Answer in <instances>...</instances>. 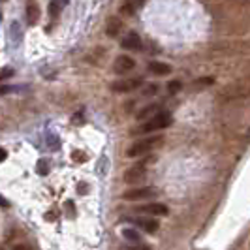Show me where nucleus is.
<instances>
[{
	"label": "nucleus",
	"instance_id": "1",
	"mask_svg": "<svg viewBox=\"0 0 250 250\" xmlns=\"http://www.w3.org/2000/svg\"><path fill=\"white\" fill-rule=\"evenodd\" d=\"M171 125V115L167 111H158L154 117H150L149 121H145L139 126L134 134H152V132H160L164 128Z\"/></svg>",
	"mask_w": 250,
	"mask_h": 250
},
{
	"label": "nucleus",
	"instance_id": "2",
	"mask_svg": "<svg viewBox=\"0 0 250 250\" xmlns=\"http://www.w3.org/2000/svg\"><path fill=\"white\" fill-rule=\"evenodd\" d=\"M164 143V138L162 136H152V138H145V139H139L136 141L130 149L126 150V156H130V158H138V156H145V154H149L152 149H156V147H160Z\"/></svg>",
	"mask_w": 250,
	"mask_h": 250
},
{
	"label": "nucleus",
	"instance_id": "3",
	"mask_svg": "<svg viewBox=\"0 0 250 250\" xmlns=\"http://www.w3.org/2000/svg\"><path fill=\"white\" fill-rule=\"evenodd\" d=\"M147 164L149 160H143V162L136 164L134 167H130L128 171L125 173V181L128 185H136V183H141L145 175H147Z\"/></svg>",
	"mask_w": 250,
	"mask_h": 250
},
{
	"label": "nucleus",
	"instance_id": "4",
	"mask_svg": "<svg viewBox=\"0 0 250 250\" xmlns=\"http://www.w3.org/2000/svg\"><path fill=\"white\" fill-rule=\"evenodd\" d=\"M143 85V79L141 77H132V79H119L111 83L113 92H119V94H125V92H132Z\"/></svg>",
	"mask_w": 250,
	"mask_h": 250
},
{
	"label": "nucleus",
	"instance_id": "5",
	"mask_svg": "<svg viewBox=\"0 0 250 250\" xmlns=\"http://www.w3.org/2000/svg\"><path fill=\"white\" fill-rule=\"evenodd\" d=\"M156 196V188H150V187H143V188H132L123 194L125 200L130 201H139V200H150Z\"/></svg>",
	"mask_w": 250,
	"mask_h": 250
},
{
	"label": "nucleus",
	"instance_id": "6",
	"mask_svg": "<svg viewBox=\"0 0 250 250\" xmlns=\"http://www.w3.org/2000/svg\"><path fill=\"white\" fill-rule=\"evenodd\" d=\"M136 68V61L132 59V57H128V55H121V57H117L115 59V62H113V72L115 74H128V72H132Z\"/></svg>",
	"mask_w": 250,
	"mask_h": 250
},
{
	"label": "nucleus",
	"instance_id": "7",
	"mask_svg": "<svg viewBox=\"0 0 250 250\" xmlns=\"http://www.w3.org/2000/svg\"><path fill=\"white\" fill-rule=\"evenodd\" d=\"M138 211L145 214H152V216H166L167 214V207L164 203H147V205L138 207Z\"/></svg>",
	"mask_w": 250,
	"mask_h": 250
},
{
	"label": "nucleus",
	"instance_id": "8",
	"mask_svg": "<svg viewBox=\"0 0 250 250\" xmlns=\"http://www.w3.org/2000/svg\"><path fill=\"white\" fill-rule=\"evenodd\" d=\"M121 45L128 51H139L141 49V38H139V34H136V32H128V34L123 38Z\"/></svg>",
	"mask_w": 250,
	"mask_h": 250
},
{
	"label": "nucleus",
	"instance_id": "9",
	"mask_svg": "<svg viewBox=\"0 0 250 250\" xmlns=\"http://www.w3.org/2000/svg\"><path fill=\"white\" fill-rule=\"evenodd\" d=\"M132 222L138 228H141L143 231H147V233H154L158 229V222L154 218H132Z\"/></svg>",
	"mask_w": 250,
	"mask_h": 250
},
{
	"label": "nucleus",
	"instance_id": "10",
	"mask_svg": "<svg viewBox=\"0 0 250 250\" xmlns=\"http://www.w3.org/2000/svg\"><path fill=\"white\" fill-rule=\"evenodd\" d=\"M26 19H28V25H36L38 19H40V8H38L36 0H28L26 2Z\"/></svg>",
	"mask_w": 250,
	"mask_h": 250
},
{
	"label": "nucleus",
	"instance_id": "11",
	"mask_svg": "<svg viewBox=\"0 0 250 250\" xmlns=\"http://www.w3.org/2000/svg\"><path fill=\"white\" fill-rule=\"evenodd\" d=\"M121 28H123V21L119 17H111L107 21V25H105V32H107L109 38H117L121 34Z\"/></svg>",
	"mask_w": 250,
	"mask_h": 250
},
{
	"label": "nucleus",
	"instance_id": "12",
	"mask_svg": "<svg viewBox=\"0 0 250 250\" xmlns=\"http://www.w3.org/2000/svg\"><path fill=\"white\" fill-rule=\"evenodd\" d=\"M145 4V0H125L123 2V8H121V12L126 13V15H134V13L141 10V6Z\"/></svg>",
	"mask_w": 250,
	"mask_h": 250
},
{
	"label": "nucleus",
	"instance_id": "13",
	"mask_svg": "<svg viewBox=\"0 0 250 250\" xmlns=\"http://www.w3.org/2000/svg\"><path fill=\"white\" fill-rule=\"evenodd\" d=\"M149 72L154 75H169L171 66L166 62H149Z\"/></svg>",
	"mask_w": 250,
	"mask_h": 250
},
{
	"label": "nucleus",
	"instance_id": "14",
	"mask_svg": "<svg viewBox=\"0 0 250 250\" xmlns=\"http://www.w3.org/2000/svg\"><path fill=\"white\" fill-rule=\"evenodd\" d=\"M158 109H160V105H147L143 111L138 113V119H139V121H141V119H147L149 115H152V117H154V115L158 113Z\"/></svg>",
	"mask_w": 250,
	"mask_h": 250
},
{
	"label": "nucleus",
	"instance_id": "15",
	"mask_svg": "<svg viewBox=\"0 0 250 250\" xmlns=\"http://www.w3.org/2000/svg\"><path fill=\"white\" fill-rule=\"evenodd\" d=\"M61 12V0H51L49 2V15L51 17H57Z\"/></svg>",
	"mask_w": 250,
	"mask_h": 250
},
{
	"label": "nucleus",
	"instance_id": "16",
	"mask_svg": "<svg viewBox=\"0 0 250 250\" xmlns=\"http://www.w3.org/2000/svg\"><path fill=\"white\" fill-rule=\"evenodd\" d=\"M47 171H49V164L45 162V160H40L38 162V173L40 175H47Z\"/></svg>",
	"mask_w": 250,
	"mask_h": 250
},
{
	"label": "nucleus",
	"instance_id": "17",
	"mask_svg": "<svg viewBox=\"0 0 250 250\" xmlns=\"http://www.w3.org/2000/svg\"><path fill=\"white\" fill-rule=\"evenodd\" d=\"M123 233H125L126 239H130V241H136V243H139V235L136 233V231H134V229H125Z\"/></svg>",
	"mask_w": 250,
	"mask_h": 250
},
{
	"label": "nucleus",
	"instance_id": "18",
	"mask_svg": "<svg viewBox=\"0 0 250 250\" xmlns=\"http://www.w3.org/2000/svg\"><path fill=\"white\" fill-rule=\"evenodd\" d=\"M128 250H152L149 245H145V243H136V245H132Z\"/></svg>",
	"mask_w": 250,
	"mask_h": 250
},
{
	"label": "nucleus",
	"instance_id": "19",
	"mask_svg": "<svg viewBox=\"0 0 250 250\" xmlns=\"http://www.w3.org/2000/svg\"><path fill=\"white\" fill-rule=\"evenodd\" d=\"M12 75H13L12 68H4V70H0V79H8V77H12Z\"/></svg>",
	"mask_w": 250,
	"mask_h": 250
},
{
	"label": "nucleus",
	"instance_id": "20",
	"mask_svg": "<svg viewBox=\"0 0 250 250\" xmlns=\"http://www.w3.org/2000/svg\"><path fill=\"white\" fill-rule=\"evenodd\" d=\"M179 87H181V83H169V85H167V90L173 94V92H177V88Z\"/></svg>",
	"mask_w": 250,
	"mask_h": 250
},
{
	"label": "nucleus",
	"instance_id": "21",
	"mask_svg": "<svg viewBox=\"0 0 250 250\" xmlns=\"http://www.w3.org/2000/svg\"><path fill=\"white\" fill-rule=\"evenodd\" d=\"M13 90H15V87H0V96L8 94V92H13Z\"/></svg>",
	"mask_w": 250,
	"mask_h": 250
},
{
	"label": "nucleus",
	"instance_id": "22",
	"mask_svg": "<svg viewBox=\"0 0 250 250\" xmlns=\"http://www.w3.org/2000/svg\"><path fill=\"white\" fill-rule=\"evenodd\" d=\"M12 250H32L28 245H17V247H13Z\"/></svg>",
	"mask_w": 250,
	"mask_h": 250
},
{
	"label": "nucleus",
	"instance_id": "23",
	"mask_svg": "<svg viewBox=\"0 0 250 250\" xmlns=\"http://www.w3.org/2000/svg\"><path fill=\"white\" fill-rule=\"evenodd\" d=\"M6 156H8V154H6V150L0 149V162H2V160H6Z\"/></svg>",
	"mask_w": 250,
	"mask_h": 250
},
{
	"label": "nucleus",
	"instance_id": "24",
	"mask_svg": "<svg viewBox=\"0 0 250 250\" xmlns=\"http://www.w3.org/2000/svg\"><path fill=\"white\" fill-rule=\"evenodd\" d=\"M0 19H2V13H0Z\"/></svg>",
	"mask_w": 250,
	"mask_h": 250
},
{
	"label": "nucleus",
	"instance_id": "25",
	"mask_svg": "<svg viewBox=\"0 0 250 250\" xmlns=\"http://www.w3.org/2000/svg\"><path fill=\"white\" fill-rule=\"evenodd\" d=\"M0 250H4V249H2V247H0Z\"/></svg>",
	"mask_w": 250,
	"mask_h": 250
},
{
	"label": "nucleus",
	"instance_id": "26",
	"mask_svg": "<svg viewBox=\"0 0 250 250\" xmlns=\"http://www.w3.org/2000/svg\"><path fill=\"white\" fill-rule=\"evenodd\" d=\"M0 2H4V0H0Z\"/></svg>",
	"mask_w": 250,
	"mask_h": 250
}]
</instances>
